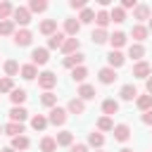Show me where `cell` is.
I'll use <instances>...</instances> for the list:
<instances>
[{"instance_id": "obj_38", "label": "cell", "mask_w": 152, "mask_h": 152, "mask_svg": "<svg viewBox=\"0 0 152 152\" xmlns=\"http://www.w3.org/2000/svg\"><path fill=\"white\" fill-rule=\"evenodd\" d=\"M45 10H48V2H45V0H31V2H28V12H31V14H33V12L40 14V12H45Z\"/></svg>"}, {"instance_id": "obj_34", "label": "cell", "mask_w": 152, "mask_h": 152, "mask_svg": "<svg viewBox=\"0 0 152 152\" xmlns=\"http://www.w3.org/2000/svg\"><path fill=\"white\" fill-rule=\"evenodd\" d=\"M45 126H48V116L36 114V116L31 119V128H33V131H45Z\"/></svg>"}, {"instance_id": "obj_16", "label": "cell", "mask_w": 152, "mask_h": 152, "mask_svg": "<svg viewBox=\"0 0 152 152\" xmlns=\"http://www.w3.org/2000/svg\"><path fill=\"white\" fill-rule=\"evenodd\" d=\"M2 133L17 138V135H24V124H17V121H10L7 126H2Z\"/></svg>"}, {"instance_id": "obj_19", "label": "cell", "mask_w": 152, "mask_h": 152, "mask_svg": "<svg viewBox=\"0 0 152 152\" xmlns=\"http://www.w3.org/2000/svg\"><path fill=\"white\" fill-rule=\"evenodd\" d=\"M40 33L43 36H55L57 33V19H45L40 24Z\"/></svg>"}, {"instance_id": "obj_5", "label": "cell", "mask_w": 152, "mask_h": 152, "mask_svg": "<svg viewBox=\"0 0 152 152\" xmlns=\"http://www.w3.org/2000/svg\"><path fill=\"white\" fill-rule=\"evenodd\" d=\"M66 121V109H62V107H52L50 109V116H48V124H52V126H62Z\"/></svg>"}, {"instance_id": "obj_27", "label": "cell", "mask_w": 152, "mask_h": 152, "mask_svg": "<svg viewBox=\"0 0 152 152\" xmlns=\"http://www.w3.org/2000/svg\"><path fill=\"white\" fill-rule=\"evenodd\" d=\"M95 24H97V28H107V24H109V12H107V10H97V12H95Z\"/></svg>"}, {"instance_id": "obj_44", "label": "cell", "mask_w": 152, "mask_h": 152, "mask_svg": "<svg viewBox=\"0 0 152 152\" xmlns=\"http://www.w3.org/2000/svg\"><path fill=\"white\" fill-rule=\"evenodd\" d=\"M12 90H14V81L7 78V76L0 78V93H12Z\"/></svg>"}, {"instance_id": "obj_20", "label": "cell", "mask_w": 152, "mask_h": 152, "mask_svg": "<svg viewBox=\"0 0 152 152\" xmlns=\"http://www.w3.org/2000/svg\"><path fill=\"white\" fill-rule=\"evenodd\" d=\"M109 43H112V50H119V48H124V45H126V33H124V31H116V33H112V36H109Z\"/></svg>"}, {"instance_id": "obj_45", "label": "cell", "mask_w": 152, "mask_h": 152, "mask_svg": "<svg viewBox=\"0 0 152 152\" xmlns=\"http://www.w3.org/2000/svg\"><path fill=\"white\" fill-rule=\"evenodd\" d=\"M69 7H71V10H86V0H71Z\"/></svg>"}, {"instance_id": "obj_43", "label": "cell", "mask_w": 152, "mask_h": 152, "mask_svg": "<svg viewBox=\"0 0 152 152\" xmlns=\"http://www.w3.org/2000/svg\"><path fill=\"white\" fill-rule=\"evenodd\" d=\"M114 128V121L109 116H100L97 119V131H112Z\"/></svg>"}, {"instance_id": "obj_9", "label": "cell", "mask_w": 152, "mask_h": 152, "mask_svg": "<svg viewBox=\"0 0 152 152\" xmlns=\"http://www.w3.org/2000/svg\"><path fill=\"white\" fill-rule=\"evenodd\" d=\"M107 62H109V69H119L124 62H126V57H124V52H119V50H112L109 55H107Z\"/></svg>"}, {"instance_id": "obj_29", "label": "cell", "mask_w": 152, "mask_h": 152, "mask_svg": "<svg viewBox=\"0 0 152 152\" xmlns=\"http://www.w3.org/2000/svg\"><path fill=\"white\" fill-rule=\"evenodd\" d=\"M128 57H131V59H138V62H140V59L145 57V48H142L140 43H133V45L128 48Z\"/></svg>"}, {"instance_id": "obj_31", "label": "cell", "mask_w": 152, "mask_h": 152, "mask_svg": "<svg viewBox=\"0 0 152 152\" xmlns=\"http://www.w3.org/2000/svg\"><path fill=\"white\" fill-rule=\"evenodd\" d=\"M102 112H104V116L116 114V112H119V102H116V100H112V97H109V100H104V102H102Z\"/></svg>"}, {"instance_id": "obj_52", "label": "cell", "mask_w": 152, "mask_h": 152, "mask_svg": "<svg viewBox=\"0 0 152 152\" xmlns=\"http://www.w3.org/2000/svg\"><path fill=\"white\" fill-rule=\"evenodd\" d=\"M147 31H152V17H150V26H147Z\"/></svg>"}, {"instance_id": "obj_13", "label": "cell", "mask_w": 152, "mask_h": 152, "mask_svg": "<svg viewBox=\"0 0 152 152\" xmlns=\"http://www.w3.org/2000/svg\"><path fill=\"white\" fill-rule=\"evenodd\" d=\"M76 95H78V100H83V102H86V100H93L97 93H95V86H90V83H81V88H78V93H76Z\"/></svg>"}, {"instance_id": "obj_42", "label": "cell", "mask_w": 152, "mask_h": 152, "mask_svg": "<svg viewBox=\"0 0 152 152\" xmlns=\"http://www.w3.org/2000/svg\"><path fill=\"white\" fill-rule=\"evenodd\" d=\"M5 74H7V78L17 76V74H19V64H17L14 59H7V62H5Z\"/></svg>"}, {"instance_id": "obj_8", "label": "cell", "mask_w": 152, "mask_h": 152, "mask_svg": "<svg viewBox=\"0 0 152 152\" xmlns=\"http://www.w3.org/2000/svg\"><path fill=\"white\" fill-rule=\"evenodd\" d=\"M78 31H81V24H78V19H64V36H69V38H76V36H78Z\"/></svg>"}, {"instance_id": "obj_6", "label": "cell", "mask_w": 152, "mask_h": 152, "mask_svg": "<svg viewBox=\"0 0 152 152\" xmlns=\"http://www.w3.org/2000/svg\"><path fill=\"white\" fill-rule=\"evenodd\" d=\"M97 78H100V83H104V86H112L119 76H116V71L114 69H109V66H104V69H100L97 71Z\"/></svg>"}, {"instance_id": "obj_30", "label": "cell", "mask_w": 152, "mask_h": 152, "mask_svg": "<svg viewBox=\"0 0 152 152\" xmlns=\"http://www.w3.org/2000/svg\"><path fill=\"white\" fill-rule=\"evenodd\" d=\"M10 100L14 102V107H21V102L26 100V90H24V88H14V90L10 93Z\"/></svg>"}, {"instance_id": "obj_3", "label": "cell", "mask_w": 152, "mask_h": 152, "mask_svg": "<svg viewBox=\"0 0 152 152\" xmlns=\"http://www.w3.org/2000/svg\"><path fill=\"white\" fill-rule=\"evenodd\" d=\"M48 59H50L48 48H36V50L31 52V64H33V66H43V64H48Z\"/></svg>"}, {"instance_id": "obj_49", "label": "cell", "mask_w": 152, "mask_h": 152, "mask_svg": "<svg viewBox=\"0 0 152 152\" xmlns=\"http://www.w3.org/2000/svg\"><path fill=\"white\" fill-rule=\"evenodd\" d=\"M145 90H147V95H152V76L145 78Z\"/></svg>"}, {"instance_id": "obj_47", "label": "cell", "mask_w": 152, "mask_h": 152, "mask_svg": "<svg viewBox=\"0 0 152 152\" xmlns=\"http://www.w3.org/2000/svg\"><path fill=\"white\" fill-rule=\"evenodd\" d=\"M69 152H88V145H81V142H78V145H71Z\"/></svg>"}, {"instance_id": "obj_54", "label": "cell", "mask_w": 152, "mask_h": 152, "mask_svg": "<svg viewBox=\"0 0 152 152\" xmlns=\"http://www.w3.org/2000/svg\"><path fill=\"white\" fill-rule=\"evenodd\" d=\"M97 152H102V150H97Z\"/></svg>"}, {"instance_id": "obj_32", "label": "cell", "mask_w": 152, "mask_h": 152, "mask_svg": "<svg viewBox=\"0 0 152 152\" xmlns=\"http://www.w3.org/2000/svg\"><path fill=\"white\" fill-rule=\"evenodd\" d=\"M135 104H138V109L150 112V109H152V95H138V97H135Z\"/></svg>"}, {"instance_id": "obj_26", "label": "cell", "mask_w": 152, "mask_h": 152, "mask_svg": "<svg viewBox=\"0 0 152 152\" xmlns=\"http://www.w3.org/2000/svg\"><path fill=\"white\" fill-rule=\"evenodd\" d=\"M88 145H90V147H97V150H100V147L104 145V135H102L100 131H93V133H88Z\"/></svg>"}, {"instance_id": "obj_23", "label": "cell", "mask_w": 152, "mask_h": 152, "mask_svg": "<svg viewBox=\"0 0 152 152\" xmlns=\"http://www.w3.org/2000/svg\"><path fill=\"white\" fill-rule=\"evenodd\" d=\"M133 19H138V21L150 19V5H135V10H133Z\"/></svg>"}, {"instance_id": "obj_17", "label": "cell", "mask_w": 152, "mask_h": 152, "mask_svg": "<svg viewBox=\"0 0 152 152\" xmlns=\"http://www.w3.org/2000/svg\"><path fill=\"white\" fill-rule=\"evenodd\" d=\"M19 74H21L24 81H33V78L38 76V66H33V64H24V66H19Z\"/></svg>"}, {"instance_id": "obj_36", "label": "cell", "mask_w": 152, "mask_h": 152, "mask_svg": "<svg viewBox=\"0 0 152 152\" xmlns=\"http://www.w3.org/2000/svg\"><path fill=\"white\" fill-rule=\"evenodd\" d=\"M71 78H74L76 83H83V81L88 78V69H86V66H76V69H71Z\"/></svg>"}, {"instance_id": "obj_21", "label": "cell", "mask_w": 152, "mask_h": 152, "mask_svg": "<svg viewBox=\"0 0 152 152\" xmlns=\"http://www.w3.org/2000/svg\"><path fill=\"white\" fill-rule=\"evenodd\" d=\"M119 95H121V100L131 102V100H135V97H138V90H135V86H133V83H126V86L121 88V93H119Z\"/></svg>"}, {"instance_id": "obj_1", "label": "cell", "mask_w": 152, "mask_h": 152, "mask_svg": "<svg viewBox=\"0 0 152 152\" xmlns=\"http://www.w3.org/2000/svg\"><path fill=\"white\" fill-rule=\"evenodd\" d=\"M38 86L48 93V90H52V88L57 86V76H55L52 71H43V74H38Z\"/></svg>"}, {"instance_id": "obj_7", "label": "cell", "mask_w": 152, "mask_h": 152, "mask_svg": "<svg viewBox=\"0 0 152 152\" xmlns=\"http://www.w3.org/2000/svg\"><path fill=\"white\" fill-rule=\"evenodd\" d=\"M112 133H114V140H119V142H126V140L131 138V128H128L126 124H116V126L112 128Z\"/></svg>"}, {"instance_id": "obj_12", "label": "cell", "mask_w": 152, "mask_h": 152, "mask_svg": "<svg viewBox=\"0 0 152 152\" xmlns=\"http://www.w3.org/2000/svg\"><path fill=\"white\" fill-rule=\"evenodd\" d=\"M55 142H57V147H71L74 145V133L71 131H59Z\"/></svg>"}, {"instance_id": "obj_53", "label": "cell", "mask_w": 152, "mask_h": 152, "mask_svg": "<svg viewBox=\"0 0 152 152\" xmlns=\"http://www.w3.org/2000/svg\"><path fill=\"white\" fill-rule=\"evenodd\" d=\"M0 133H2V126H0Z\"/></svg>"}, {"instance_id": "obj_37", "label": "cell", "mask_w": 152, "mask_h": 152, "mask_svg": "<svg viewBox=\"0 0 152 152\" xmlns=\"http://www.w3.org/2000/svg\"><path fill=\"white\" fill-rule=\"evenodd\" d=\"M12 12H14V7H12V2H7V0H2V2H0V21H5V19H10V17H12Z\"/></svg>"}, {"instance_id": "obj_40", "label": "cell", "mask_w": 152, "mask_h": 152, "mask_svg": "<svg viewBox=\"0 0 152 152\" xmlns=\"http://www.w3.org/2000/svg\"><path fill=\"white\" fill-rule=\"evenodd\" d=\"M40 150H43V152H55V150H57V142H55V138L45 135V138L40 140Z\"/></svg>"}, {"instance_id": "obj_46", "label": "cell", "mask_w": 152, "mask_h": 152, "mask_svg": "<svg viewBox=\"0 0 152 152\" xmlns=\"http://www.w3.org/2000/svg\"><path fill=\"white\" fill-rule=\"evenodd\" d=\"M135 5H138L135 0H124V2H121V10H131V7L135 10Z\"/></svg>"}, {"instance_id": "obj_2", "label": "cell", "mask_w": 152, "mask_h": 152, "mask_svg": "<svg viewBox=\"0 0 152 152\" xmlns=\"http://www.w3.org/2000/svg\"><path fill=\"white\" fill-rule=\"evenodd\" d=\"M12 21L19 24V26H26V24L31 21V12H28V7H14V12H12Z\"/></svg>"}, {"instance_id": "obj_24", "label": "cell", "mask_w": 152, "mask_h": 152, "mask_svg": "<svg viewBox=\"0 0 152 152\" xmlns=\"http://www.w3.org/2000/svg\"><path fill=\"white\" fill-rule=\"evenodd\" d=\"M147 33H150V31H147V26H142V24H135V26L131 28V36H133L138 43H142V40L147 38Z\"/></svg>"}, {"instance_id": "obj_10", "label": "cell", "mask_w": 152, "mask_h": 152, "mask_svg": "<svg viewBox=\"0 0 152 152\" xmlns=\"http://www.w3.org/2000/svg\"><path fill=\"white\" fill-rule=\"evenodd\" d=\"M83 59H86V55H83V52H74V55L64 57V66H66V69H76V66H83Z\"/></svg>"}, {"instance_id": "obj_25", "label": "cell", "mask_w": 152, "mask_h": 152, "mask_svg": "<svg viewBox=\"0 0 152 152\" xmlns=\"http://www.w3.org/2000/svg\"><path fill=\"white\" fill-rule=\"evenodd\" d=\"M90 40H93V45H102V43H107V40H109V36H107V31H104V28H95V31L90 33Z\"/></svg>"}, {"instance_id": "obj_41", "label": "cell", "mask_w": 152, "mask_h": 152, "mask_svg": "<svg viewBox=\"0 0 152 152\" xmlns=\"http://www.w3.org/2000/svg\"><path fill=\"white\" fill-rule=\"evenodd\" d=\"M0 36H14V21L12 19L0 21Z\"/></svg>"}, {"instance_id": "obj_33", "label": "cell", "mask_w": 152, "mask_h": 152, "mask_svg": "<svg viewBox=\"0 0 152 152\" xmlns=\"http://www.w3.org/2000/svg\"><path fill=\"white\" fill-rule=\"evenodd\" d=\"M40 104H45V107H57V95L52 93V90H48V93H43L40 95Z\"/></svg>"}, {"instance_id": "obj_35", "label": "cell", "mask_w": 152, "mask_h": 152, "mask_svg": "<svg viewBox=\"0 0 152 152\" xmlns=\"http://www.w3.org/2000/svg\"><path fill=\"white\" fill-rule=\"evenodd\" d=\"M109 21H114V24H121V21H126V10H121V7H114V10L109 12Z\"/></svg>"}, {"instance_id": "obj_50", "label": "cell", "mask_w": 152, "mask_h": 152, "mask_svg": "<svg viewBox=\"0 0 152 152\" xmlns=\"http://www.w3.org/2000/svg\"><path fill=\"white\" fill-rule=\"evenodd\" d=\"M0 152H14V150H12V147H2Z\"/></svg>"}, {"instance_id": "obj_18", "label": "cell", "mask_w": 152, "mask_h": 152, "mask_svg": "<svg viewBox=\"0 0 152 152\" xmlns=\"http://www.w3.org/2000/svg\"><path fill=\"white\" fill-rule=\"evenodd\" d=\"M26 116H28V112H26L24 107H12V109H10V121L24 124V121H26Z\"/></svg>"}, {"instance_id": "obj_4", "label": "cell", "mask_w": 152, "mask_h": 152, "mask_svg": "<svg viewBox=\"0 0 152 152\" xmlns=\"http://www.w3.org/2000/svg\"><path fill=\"white\" fill-rule=\"evenodd\" d=\"M31 40H33V33H31L28 28H19V31H14V45L26 48V45H31Z\"/></svg>"}, {"instance_id": "obj_51", "label": "cell", "mask_w": 152, "mask_h": 152, "mask_svg": "<svg viewBox=\"0 0 152 152\" xmlns=\"http://www.w3.org/2000/svg\"><path fill=\"white\" fill-rule=\"evenodd\" d=\"M119 152H133V150H131V147H124V150H119Z\"/></svg>"}, {"instance_id": "obj_22", "label": "cell", "mask_w": 152, "mask_h": 152, "mask_svg": "<svg viewBox=\"0 0 152 152\" xmlns=\"http://www.w3.org/2000/svg\"><path fill=\"white\" fill-rule=\"evenodd\" d=\"M31 147V140L26 138V135H17V138H12V150L14 152H19V150H28Z\"/></svg>"}, {"instance_id": "obj_14", "label": "cell", "mask_w": 152, "mask_h": 152, "mask_svg": "<svg viewBox=\"0 0 152 152\" xmlns=\"http://www.w3.org/2000/svg\"><path fill=\"white\" fill-rule=\"evenodd\" d=\"M78 45H81V43H78V38H66V40L62 43V48H59V50H62V52L69 57V55L78 52Z\"/></svg>"}, {"instance_id": "obj_11", "label": "cell", "mask_w": 152, "mask_h": 152, "mask_svg": "<svg viewBox=\"0 0 152 152\" xmlns=\"http://www.w3.org/2000/svg\"><path fill=\"white\" fill-rule=\"evenodd\" d=\"M150 71H152V66H150L145 59L135 62V66H133V76H135V78H147V76H150Z\"/></svg>"}, {"instance_id": "obj_15", "label": "cell", "mask_w": 152, "mask_h": 152, "mask_svg": "<svg viewBox=\"0 0 152 152\" xmlns=\"http://www.w3.org/2000/svg\"><path fill=\"white\" fill-rule=\"evenodd\" d=\"M83 112H86V102H83V100H78V97L69 100V104H66V114H83Z\"/></svg>"}, {"instance_id": "obj_39", "label": "cell", "mask_w": 152, "mask_h": 152, "mask_svg": "<svg viewBox=\"0 0 152 152\" xmlns=\"http://www.w3.org/2000/svg\"><path fill=\"white\" fill-rule=\"evenodd\" d=\"M90 21H95V12H93L90 7L81 10V14H78V24H90Z\"/></svg>"}, {"instance_id": "obj_28", "label": "cell", "mask_w": 152, "mask_h": 152, "mask_svg": "<svg viewBox=\"0 0 152 152\" xmlns=\"http://www.w3.org/2000/svg\"><path fill=\"white\" fill-rule=\"evenodd\" d=\"M64 40H66V36H64V33H59V31H57V33H55V36H50V40H48V48H50V50H59V48H62V43H64Z\"/></svg>"}, {"instance_id": "obj_48", "label": "cell", "mask_w": 152, "mask_h": 152, "mask_svg": "<svg viewBox=\"0 0 152 152\" xmlns=\"http://www.w3.org/2000/svg\"><path fill=\"white\" fill-rule=\"evenodd\" d=\"M142 124H147V126H152V109L142 114Z\"/></svg>"}]
</instances>
